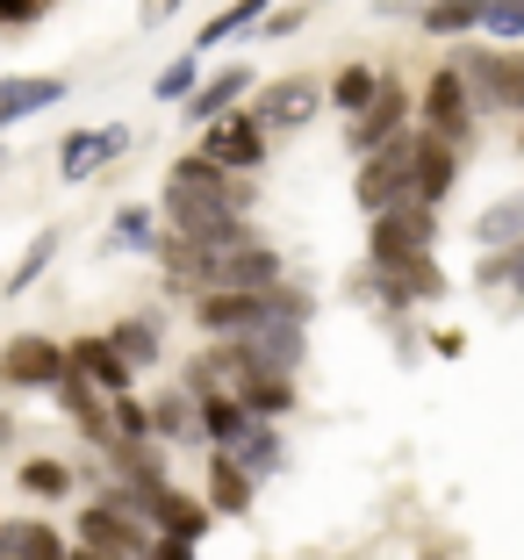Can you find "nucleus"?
<instances>
[{
	"label": "nucleus",
	"instance_id": "1",
	"mask_svg": "<svg viewBox=\"0 0 524 560\" xmlns=\"http://www.w3.org/2000/svg\"><path fill=\"white\" fill-rule=\"evenodd\" d=\"M252 187H237L216 159H201V151H187V159H173V173H165V223H173V237H201L209 223H223V215H245Z\"/></svg>",
	"mask_w": 524,
	"mask_h": 560
},
{
	"label": "nucleus",
	"instance_id": "2",
	"mask_svg": "<svg viewBox=\"0 0 524 560\" xmlns=\"http://www.w3.org/2000/svg\"><path fill=\"white\" fill-rule=\"evenodd\" d=\"M352 195H360L366 215L410 209V201H417V130L395 137L388 151H374V159H360V180H352Z\"/></svg>",
	"mask_w": 524,
	"mask_h": 560
},
{
	"label": "nucleus",
	"instance_id": "3",
	"mask_svg": "<svg viewBox=\"0 0 524 560\" xmlns=\"http://www.w3.org/2000/svg\"><path fill=\"white\" fill-rule=\"evenodd\" d=\"M431 245H439V215H431L424 201L374 215V231H366V259H374V273H403L410 259H431Z\"/></svg>",
	"mask_w": 524,
	"mask_h": 560
},
{
	"label": "nucleus",
	"instance_id": "4",
	"mask_svg": "<svg viewBox=\"0 0 524 560\" xmlns=\"http://www.w3.org/2000/svg\"><path fill=\"white\" fill-rule=\"evenodd\" d=\"M72 532H80V546L94 560H144L151 539H159L144 517H130L123 503H108V495H101V503H86V511L72 517Z\"/></svg>",
	"mask_w": 524,
	"mask_h": 560
},
{
	"label": "nucleus",
	"instance_id": "5",
	"mask_svg": "<svg viewBox=\"0 0 524 560\" xmlns=\"http://www.w3.org/2000/svg\"><path fill=\"white\" fill-rule=\"evenodd\" d=\"M453 66H459V80H467V94H475V108H510V116L524 108V58L517 50L467 44Z\"/></svg>",
	"mask_w": 524,
	"mask_h": 560
},
{
	"label": "nucleus",
	"instance_id": "6",
	"mask_svg": "<svg viewBox=\"0 0 524 560\" xmlns=\"http://www.w3.org/2000/svg\"><path fill=\"white\" fill-rule=\"evenodd\" d=\"M230 346H237L245 374H288V381H295V366L310 360V330H302L295 316H273V324L245 330V338H230Z\"/></svg>",
	"mask_w": 524,
	"mask_h": 560
},
{
	"label": "nucleus",
	"instance_id": "7",
	"mask_svg": "<svg viewBox=\"0 0 524 560\" xmlns=\"http://www.w3.org/2000/svg\"><path fill=\"white\" fill-rule=\"evenodd\" d=\"M66 374H72L66 346H50L44 330H22L0 346V388H58Z\"/></svg>",
	"mask_w": 524,
	"mask_h": 560
},
{
	"label": "nucleus",
	"instance_id": "8",
	"mask_svg": "<svg viewBox=\"0 0 524 560\" xmlns=\"http://www.w3.org/2000/svg\"><path fill=\"white\" fill-rule=\"evenodd\" d=\"M475 94H467V80H459V66L445 58L439 72H431V86H424V130L431 137H445V144H467L475 137Z\"/></svg>",
	"mask_w": 524,
	"mask_h": 560
},
{
	"label": "nucleus",
	"instance_id": "9",
	"mask_svg": "<svg viewBox=\"0 0 524 560\" xmlns=\"http://www.w3.org/2000/svg\"><path fill=\"white\" fill-rule=\"evenodd\" d=\"M410 108H417V101L403 94V86L381 80L374 108H366V116H352V130H345V151H352V159H374V151H388L395 137H410Z\"/></svg>",
	"mask_w": 524,
	"mask_h": 560
},
{
	"label": "nucleus",
	"instance_id": "10",
	"mask_svg": "<svg viewBox=\"0 0 524 560\" xmlns=\"http://www.w3.org/2000/svg\"><path fill=\"white\" fill-rule=\"evenodd\" d=\"M201 159H216L223 173H259L266 165V122L252 116V108L209 122V130H201Z\"/></svg>",
	"mask_w": 524,
	"mask_h": 560
},
{
	"label": "nucleus",
	"instance_id": "11",
	"mask_svg": "<svg viewBox=\"0 0 524 560\" xmlns=\"http://www.w3.org/2000/svg\"><path fill=\"white\" fill-rule=\"evenodd\" d=\"M123 151H130V130H123V122H108V130H72L66 144H58V180L80 187V180H94L101 165H115Z\"/></svg>",
	"mask_w": 524,
	"mask_h": 560
},
{
	"label": "nucleus",
	"instance_id": "12",
	"mask_svg": "<svg viewBox=\"0 0 524 560\" xmlns=\"http://www.w3.org/2000/svg\"><path fill=\"white\" fill-rule=\"evenodd\" d=\"M324 108V86L316 80H273L259 101H252V116L266 122V137H280V130H302V122Z\"/></svg>",
	"mask_w": 524,
	"mask_h": 560
},
{
	"label": "nucleus",
	"instance_id": "13",
	"mask_svg": "<svg viewBox=\"0 0 524 560\" xmlns=\"http://www.w3.org/2000/svg\"><path fill=\"white\" fill-rule=\"evenodd\" d=\"M66 360H72V374H80V381H94V388H101L108 402H115V396H130V381H137V366L108 346V330H101V338H72V346H66Z\"/></svg>",
	"mask_w": 524,
	"mask_h": 560
},
{
	"label": "nucleus",
	"instance_id": "14",
	"mask_svg": "<svg viewBox=\"0 0 524 560\" xmlns=\"http://www.w3.org/2000/svg\"><path fill=\"white\" fill-rule=\"evenodd\" d=\"M66 94H72V86L58 80V72H15V80H0V130H15V122L58 108Z\"/></svg>",
	"mask_w": 524,
	"mask_h": 560
},
{
	"label": "nucleus",
	"instance_id": "15",
	"mask_svg": "<svg viewBox=\"0 0 524 560\" xmlns=\"http://www.w3.org/2000/svg\"><path fill=\"white\" fill-rule=\"evenodd\" d=\"M252 86H259V72H252V66H223L216 80L195 86V101H187V122H201V130H209V122L237 116V101H245Z\"/></svg>",
	"mask_w": 524,
	"mask_h": 560
},
{
	"label": "nucleus",
	"instance_id": "16",
	"mask_svg": "<svg viewBox=\"0 0 524 560\" xmlns=\"http://www.w3.org/2000/svg\"><path fill=\"white\" fill-rule=\"evenodd\" d=\"M453 180H459V144L417 130V201H424V209H439V201L453 195Z\"/></svg>",
	"mask_w": 524,
	"mask_h": 560
},
{
	"label": "nucleus",
	"instance_id": "17",
	"mask_svg": "<svg viewBox=\"0 0 524 560\" xmlns=\"http://www.w3.org/2000/svg\"><path fill=\"white\" fill-rule=\"evenodd\" d=\"M151 525H159L165 539H195V546H201V532L216 525V511H209V503H195V495H181L173 481H165V489H151Z\"/></svg>",
	"mask_w": 524,
	"mask_h": 560
},
{
	"label": "nucleus",
	"instance_id": "18",
	"mask_svg": "<svg viewBox=\"0 0 524 560\" xmlns=\"http://www.w3.org/2000/svg\"><path fill=\"white\" fill-rule=\"evenodd\" d=\"M0 560H72V546L44 517H0Z\"/></svg>",
	"mask_w": 524,
	"mask_h": 560
},
{
	"label": "nucleus",
	"instance_id": "19",
	"mask_svg": "<svg viewBox=\"0 0 524 560\" xmlns=\"http://www.w3.org/2000/svg\"><path fill=\"white\" fill-rule=\"evenodd\" d=\"M252 489H259V481L230 460V453H209V511L216 517H245L252 511Z\"/></svg>",
	"mask_w": 524,
	"mask_h": 560
},
{
	"label": "nucleus",
	"instance_id": "20",
	"mask_svg": "<svg viewBox=\"0 0 524 560\" xmlns=\"http://www.w3.org/2000/svg\"><path fill=\"white\" fill-rule=\"evenodd\" d=\"M252 424H259V417H252L237 396H201V439H209V453H230Z\"/></svg>",
	"mask_w": 524,
	"mask_h": 560
},
{
	"label": "nucleus",
	"instance_id": "21",
	"mask_svg": "<svg viewBox=\"0 0 524 560\" xmlns=\"http://www.w3.org/2000/svg\"><path fill=\"white\" fill-rule=\"evenodd\" d=\"M475 245H481V252L524 245V195H503V201H489V209L475 215Z\"/></svg>",
	"mask_w": 524,
	"mask_h": 560
},
{
	"label": "nucleus",
	"instance_id": "22",
	"mask_svg": "<svg viewBox=\"0 0 524 560\" xmlns=\"http://www.w3.org/2000/svg\"><path fill=\"white\" fill-rule=\"evenodd\" d=\"M151 439H173V445H209L201 439V402L187 396H159V410H151Z\"/></svg>",
	"mask_w": 524,
	"mask_h": 560
},
{
	"label": "nucleus",
	"instance_id": "23",
	"mask_svg": "<svg viewBox=\"0 0 524 560\" xmlns=\"http://www.w3.org/2000/svg\"><path fill=\"white\" fill-rule=\"evenodd\" d=\"M230 460L245 467L252 481H266V475H280V460H288V445H280V424H252L245 439L230 445Z\"/></svg>",
	"mask_w": 524,
	"mask_h": 560
},
{
	"label": "nucleus",
	"instance_id": "24",
	"mask_svg": "<svg viewBox=\"0 0 524 560\" xmlns=\"http://www.w3.org/2000/svg\"><path fill=\"white\" fill-rule=\"evenodd\" d=\"M237 402H245L259 424H280V417L295 410V381H288V374H252L245 388H237Z\"/></svg>",
	"mask_w": 524,
	"mask_h": 560
},
{
	"label": "nucleus",
	"instance_id": "25",
	"mask_svg": "<svg viewBox=\"0 0 524 560\" xmlns=\"http://www.w3.org/2000/svg\"><path fill=\"white\" fill-rule=\"evenodd\" d=\"M266 8H273V0H230L223 15H209V22H201V36H195V58H201V50H216V44H230V36L259 30V22H266Z\"/></svg>",
	"mask_w": 524,
	"mask_h": 560
},
{
	"label": "nucleus",
	"instance_id": "26",
	"mask_svg": "<svg viewBox=\"0 0 524 560\" xmlns=\"http://www.w3.org/2000/svg\"><path fill=\"white\" fill-rule=\"evenodd\" d=\"M481 15H489V0H424V36H467L481 30Z\"/></svg>",
	"mask_w": 524,
	"mask_h": 560
},
{
	"label": "nucleus",
	"instance_id": "27",
	"mask_svg": "<svg viewBox=\"0 0 524 560\" xmlns=\"http://www.w3.org/2000/svg\"><path fill=\"white\" fill-rule=\"evenodd\" d=\"M374 94H381V72L374 66H345L338 80H330V108H338V116H366Z\"/></svg>",
	"mask_w": 524,
	"mask_h": 560
},
{
	"label": "nucleus",
	"instance_id": "28",
	"mask_svg": "<svg viewBox=\"0 0 524 560\" xmlns=\"http://www.w3.org/2000/svg\"><path fill=\"white\" fill-rule=\"evenodd\" d=\"M108 346L123 352L137 374H144V366H159V352H165V346H159V324H151V316H130V324H115V330H108Z\"/></svg>",
	"mask_w": 524,
	"mask_h": 560
},
{
	"label": "nucleus",
	"instance_id": "29",
	"mask_svg": "<svg viewBox=\"0 0 524 560\" xmlns=\"http://www.w3.org/2000/svg\"><path fill=\"white\" fill-rule=\"evenodd\" d=\"M165 237H159V215L151 209H115V223H108V252H159Z\"/></svg>",
	"mask_w": 524,
	"mask_h": 560
},
{
	"label": "nucleus",
	"instance_id": "30",
	"mask_svg": "<svg viewBox=\"0 0 524 560\" xmlns=\"http://www.w3.org/2000/svg\"><path fill=\"white\" fill-rule=\"evenodd\" d=\"M58 259V231H36L30 245H22V259H15V273H8V295H30L36 280H44V266Z\"/></svg>",
	"mask_w": 524,
	"mask_h": 560
},
{
	"label": "nucleus",
	"instance_id": "31",
	"mask_svg": "<svg viewBox=\"0 0 524 560\" xmlns=\"http://www.w3.org/2000/svg\"><path fill=\"white\" fill-rule=\"evenodd\" d=\"M22 495H44V503H58V495H72V467L66 460H22Z\"/></svg>",
	"mask_w": 524,
	"mask_h": 560
},
{
	"label": "nucleus",
	"instance_id": "32",
	"mask_svg": "<svg viewBox=\"0 0 524 560\" xmlns=\"http://www.w3.org/2000/svg\"><path fill=\"white\" fill-rule=\"evenodd\" d=\"M195 86H201V66H195V50H187V58H173V66L151 80V101H195Z\"/></svg>",
	"mask_w": 524,
	"mask_h": 560
},
{
	"label": "nucleus",
	"instance_id": "33",
	"mask_svg": "<svg viewBox=\"0 0 524 560\" xmlns=\"http://www.w3.org/2000/svg\"><path fill=\"white\" fill-rule=\"evenodd\" d=\"M481 288H510V295L524 302V245L489 252V259H481Z\"/></svg>",
	"mask_w": 524,
	"mask_h": 560
},
{
	"label": "nucleus",
	"instance_id": "34",
	"mask_svg": "<svg viewBox=\"0 0 524 560\" xmlns=\"http://www.w3.org/2000/svg\"><path fill=\"white\" fill-rule=\"evenodd\" d=\"M481 30H489L496 44H524V0H489Z\"/></svg>",
	"mask_w": 524,
	"mask_h": 560
},
{
	"label": "nucleus",
	"instance_id": "35",
	"mask_svg": "<svg viewBox=\"0 0 524 560\" xmlns=\"http://www.w3.org/2000/svg\"><path fill=\"white\" fill-rule=\"evenodd\" d=\"M44 8H50V0H0V22H8V30H22V22H36Z\"/></svg>",
	"mask_w": 524,
	"mask_h": 560
},
{
	"label": "nucleus",
	"instance_id": "36",
	"mask_svg": "<svg viewBox=\"0 0 524 560\" xmlns=\"http://www.w3.org/2000/svg\"><path fill=\"white\" fill-rule=\"evenodd\" d=\"M181 8H187V0H144V8H137V22H144V30H159V22H173Z\"/></svg>",
	"mask_w": 524,
	"mask_h": 560
},
{
	"label": "nucleus",
	"instance_id": "37",
	"mask_svg": "<svg viewBox=\"0 0 524 560\" xmlns=\"http://www.w3.org/2000/svg\"><path fill=\"white\" fill-rule=\"evenodd\" d=\"M144 560H195V539H165V532H159Z\"/></svg>",
	"mask_w": 524,
	"mask_h": 560
},
{
	"label": "nucleus",
	"instance_id": "38",
	"mask_svg": "<svg viewBox=\"0 0 524 560\" xmlns=\"http://www.w3.org/2000/svg\"><path fill=\"white\" fill-rule=\"evenodd\" d=\"M259 30H266V36H295V30H302V8H280V15H266Z\"/></svg>",
	"mask_w": 524,
	"mask_h": 560
},
{
	"label": "nucleus",
	"instance_id": "39",
	"mask_svg": "<svg viewBox=\"0 0 524 560\" xmlns=\"http://www.w3.org/2000/svg\"><path fill=\"white\" fill-rule=\"evenodd\" d=\"M72 560H94V553H86V546H72Z\"/></svg>",
	"mask_w": 524,
	"mask_h": 560
},
{
	"label": "nucleus",
	"instance_id": "40",
	"mask_svg": "<svg viewBox=\"0 0 524 560\" xmlns=\"http://www.w3.org/2000/svg\"><path fill=\"white\" fill-rule=\"evenodd\" d=\"M424 560H445V553H424Z\"/></svg>",
	"mask_w": 524,
	"mask_h": 560
},
{
	"label": "nucleus",
	"instance_id": "41",
	"mask_svg": "<svg viewBox=\"0 0 524 560\" xmlns=\"http://www.w3.org/2000/svg\"><path fill=\"white\" fill-rule=\"evenodd\" d=\"M517 151H524V130H517Z\"/></svg>",
	"mask_w": 524,
	"mask_h": 560
}]
</instances>
